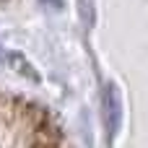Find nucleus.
<instances>
[{
	"label": "nucleus",
	"mask_w": 148,
	"mask_h": 148,
	"mask_svg": "<svg viewBox=\"0 0 148 148\" xmlns=\"http://www.w3.org/2000/svg\"><path fill=\"white\" fill-rule=\"evenodd\" d=\"M104 107H107V125H109V133H114V130H117V125H120V104H117V96H114V91H112V88L107 91Z\"/></svg>",
	"instance_id": "obj_1"
}]
</instances>
